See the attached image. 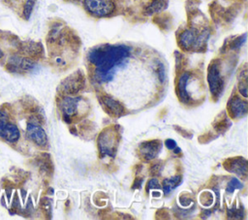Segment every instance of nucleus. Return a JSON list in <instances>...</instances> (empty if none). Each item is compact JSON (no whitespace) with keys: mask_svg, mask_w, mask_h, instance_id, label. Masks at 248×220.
Returning a JSON list of instances; mask_svg holds the SVG:
<instances>
[{"mask_svg":"<svg viewBox=\"0 0 248 220\" xmlns=\"http://www.w3.org/2000/svg\"><path fill=\"white\" fill-rule=\"evenodd\" d=\"M191 77H192L191 73L186 72L178 79L177 94H178L180 100L185 104H189L190 102L193 101V98L191 96L190 89H189V81H190Z\"/></svg>","mask_w":248,"mask_h":220,"instance_id":"nucleus-13","label":"nucleus"},{"mask_svg":"<svg viewBox=\"0 0 248 220\" xmlns=\"http://www.w3.org/2000/svg\"><path fill=\"white\" fill-rule=\"evenodd\" d=\"M2 56H3V52L0 50V58H2Z\"/></svg>","mask_w":248,"mask_h":220,"instance_id":"nucleus-23","label":"nucleus"},{"mask_svg":"<svg viewBox=\"0 0 248 220\" xmlns=\"http://www.w3.org/2000/svg\"><path fill=\"white\" fill-rule=\"evenodd\" d=\"M131 48L125 45H101L88 53L89 62L95 67L96 78L102 82L110 81L118 68L128 61Z\"/></svg>","mask_w":248,"mask_h":220,"instance_id":"nucleus-1","label":"nucleus"},{"mask_svg":"<svg viewBox=\"0 0 248 220\" xmlns=\"http://www.w3.org/2000/svg\"><path fill=\"white\" fill-rule=\"evenodd\" d=\"M242 187H243L242 183L236 177H232L229 181V183L227 185V188H226V191L228 193H232L235 189H242Z\"/></svg>","mask_w":248,"mask_h":220,"instance_id":"nucleus-18","label":"nucleus"},{"mask_svg":"<svg viewBox=\"0 0 248 220\" xmlns=\"http://www.w3.org/2000/svg\"><path fill=\"white\" fill-rule=\"evenodd\" d=\"M168 6V0H152L149 6L146 7L145 13L146 15H153L159 13L166 9Z\"/></svg>","mask_w":248,"mask_h":220,"instance_id":"nucleus-17","label":"nucleus"},{"mask_svg":"<svg viewBox=\"0 0 248 220\" xmlns=\"http://www.w3.org/2000/svg\"><path fill=\"white\" fill-rule=\"evenodd\" d=\"M245 39H246V35L244 34L242 37H239V38H237L236 40H234V41L232 43V48L239 47L245 42Z\"/></svg>","mask_w":248,"mask_h":220,"instance_id":"nucleus-21","label":"nucleus"},{"mask_svg":"<svg viewBox=\"0 0 248 220\" xmlns=\"http://www.w3.org/2000/svg\"><path fill=\"white\" fill-rule=\"evenodd\" d=\"M9 63L12 65L13 68L22 71H30L34 69L36 66V64L33 61L22 57H13L10 59Z\"/></svg>","mask_w":248,"mask_h":220,"instance_id":"nucleus-15","label":"nucleus"},{"mask_svg":"<svg viewBox=\"0 0 248 220\" xmlns=\"http://www.w3.org/2000/svg\"><path fill=\"white\" fill-rule=\"evenodd\" d=\"M205 33H200L197 29L191 28L184 30L178 37V43L181 48L185 50L199 47L205 40Z\"/></svg>","mask_w":248,"mask_h":220,"instance_id":"nucleus-5","label":"nucleus"},{"mask_svg":"<svg viewBox=\"0 0 248 220\" xmlns=\"http://www.w3.org/2000/svg\"><path fill=\"white\" fill-rule=\"evenodd\" d=\"M165 145L167 146V148H169V149H170V150L176 148V142H175V141H173V140H171V139L166 140Z\"/></svg>","mask_w":248,"mask_h":220,"instance_id":"nucleus-22","label":"nucleus"},{"mask_svg":"<svg viewBox=\"0 0 248 220\" xmlns=\"http://www.w3.org/2000/svg\"><path fill=\"white\" fill-rule=\"evenodd\" d=\"M207 81L213 97L218 98L224 89V79L221 75V66L219 60L212 61L207 70Z\"/></svg>","mask_w":248,"mask_h":220,"instance_id":"nucleus-3","label":"nucleus"},{"mask_svg":"<svg viewBox=\"0 0 248 220\" xmlns=\"http://www.w3.org/2000/svg\"><path fill=\"white\" fill-rule=\"evenodd\" d=\"M84 84V79H83V75L80 74L79 72H77L73 74L72 76L68 77L63 83L61 84L63 92L67 94H73L76 92H78L83 87Z\"/></svg>","mask_w":248,"mask_h":220,"instance_id":"nucleus-9","label":"nucleus"},{"mask_svg":"<svg viewBox=\"0 0 248 220\" xmlns=\"http://www.w3.org/2000/svg\"><path fill=\"white\" fill-rule=\"evenodd\" d=\"M119 138L120 136L115 126H110L104 129L98 138V147L100 154L102 156L113 157L117 150Z\"/></svg>","mask_w":248,"mask_h":220,"instance_id":"nucleus-2","label":"nucleus"},{"mask_svg":"<svg viewBox=\"0 0 248 220\" xmlns=\"http://www.w3.org/2000/svg\"><path fill=\"white\" fill-rule=\"evenodd\" d=\"M224 168L233 173L242 175L243 177L247 174V161L242 157L230 158L224 162Z\"/></svg>","mask_w":248,"mask_h":220,"instance_id":"nucleus-12","label":"nucleus"},{"mask_svg":"<svg viewBox=\"0 0 248 220\" xmlns=\"http://www.w3.org/2000/svg\"><path fill=\"white\" fill-rule=\"evenodd\" d=\"M162 149V142L158 140L143 141L139 146L140 156L144 161H150L157 157Z\"/></svg>","mask_w":248,"mask_h":220,"instance_id":"nucleus-7","label":"nucleus"},{"mask_svg":"<svg viewBox=\"0 0 248 220\" xmlns=\"http://www.w3.org/2000/svg\"><path fill=\"white\" fill-rule=\"evenodd\" d=\"M0 138L8 142H16L20 138L17 126L11 122L8 115L2 110H0Z\"/></svg>","mask_w":248,"mask_h":220,"instance_id":"nucleus-6","label":"nucleus"},{"mask_svg":"<svg viewBox=\"0 0 248 220\" xmlns=\"http://www.w3.org/2000/svg\"><path fill=\"white\" fill-rule=\"evenodd\" d=\"M247 102L237 96L232 97L228 102V111L233 118H240L247 113Z\"/></svg>","mask_w":248,"mask_h":220,"instance_id":"nucleus-10","label":"nucleus"},{"mask_svg":"<svg viewBox=\"0 0 248 220\" xmlns=\"http://www.w3.org/2000/svg\"><path fill=\"white\" fill-rule=\"evenodd\" d=\"M181 182V176L180 175H174L169 178H165L163 180V191L167 195L170 193L174 188H176L179 183Z\"/></svg>","mask_w":248,"mask_h":220,"instance_id":"nucleus-16","label":"nucleus"},{"mask_svg":"<svg viewBox=\"0 0 248 220\" xmlns=\"http://www.w3.org/2000/svg\"><path fill=\"white\" fill-rule=\"evenodd\" d=\"M27 137L37 145L45 146L47 142V137L45 130L38 124L29 122L26 128Z\"/></svg>","mask_w":248,"mask_h":220,"instance_id":"nucleus-11","label":"nucleus"},{"mask_svg":"<svg viewBox=\"0 0 248 220\" xmlns=\"http://www.w3.org/2000/svg\"><path fill=\"white\" fill-rule=\"evenodd\" d=\"M36 0H26L24 7H23V16L25 19H28L32 14L33 8L35 6Z\"/></svg>","mask_w":248,"mask_h":220,"instance_id":"nucleus-19","label":"nucleus"},{"mask_svg":"<svg viewBox=\"0 0 248 220\" xmlns=\"http://www.w3.org/2000/svg\"><path fill=\"white\" fill-rule=\"evenodd\" d=\"M85 10L94 16L104 17L111 15L115 9L113 0H82Z\"/></svg>","mask_w":248,"mask_h":220,"instance_id":"nucleus-4","label":"nucleus"},{"mask_svg":"<svg viewBox=\"0 0 248 220\" xmlns=\"http://www.w3.org/2000/svg\"><path fill=\"white\" fill-rule=\"evenodd\" d=\"M79 101H80L79 98H71V97H67L62 100L61 110L63 112L64 119L68 123L71 121L72 117L76 115Z\"/></svg>","mask_w":248,"mask_h":220,"instance_id":"nucleus-14","label":"nucleus"},{"mask_svg":"<svg viewBox=\"0 0 248 220\" xmlns=\"http://www.w3.org/2000/svg\"><path fill=\"white\" fill-rule=\"evenodd\" d=\"M99 101H100V104L103 106L104 110L109 115L118 117L124 113V107L122 106V104L117 100L113 99L112 97H110L109 95H107V94L101 95V97L99 98Z\"/></svg>","mask_w":248,"mask_h":220,"instance_id":"nucleus-8","label":"nucleus"},{"mask_svg":"<svg viewBox=\"0 0 248 220\" xmlns=\"http://www.w3.org/2000/svg\"><path fill=\"white\" fill-rule=\"evenodd\" d=\"M150 189H160V184L156 178H151L146 186V191Z\"/></svg>","mask_w":248,"mask_h":220,"instance_id":"nucleus-20","label":"nucleus"}]
</instances>
